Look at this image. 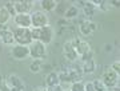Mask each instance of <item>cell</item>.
<instances>
[{
    "label": "cell",
    "mask_w": 120,
    "mask_h": 91,
    "mask_svg": "<svg viewBox=\"0 0 120 91\" xmlns=\"http://www.w3.org/2000/svg\"><path fill=\"white\" fill-rule=\"evenodd\" d=\"M32 31V39L41 42L43 44H49L53 39V30L51 26H45L41 28H31Z\"/></svg>",
    "instance_id": "1"
},
{
    "label": "cell",
    "mask_w": 120,
    "mask_h": 91,
    "mask_svg": "<svg viewBox=\"0 0 120 91\" xmlns=\"http://www.w3.org/2000/svg\"><path fill=\"white\" fill-rule=\"evenodd\" d=\"M13 32V38H15V42L16 44H20V46H30L34 39H32V31L31 28H23V27H17Z\"/></svg>",
    "instance_id": "2"
},
{
    "label": "cell",
    "mask_w": 120,
    "mask_h": 91,
    "mask_svg": "<svg viewBox=\"0 0 120 91\" xmlns=\"http://www.w3.org/2000/svg\"><path fill=\"white\" fill-rule=\"evenodd\" d=\"M28 48H30V56L34 59H44L47 56V46L43 44L41 42L34 40L28 46Z\"/></svg>",
    "instance_id": "3"
},
{
    "label": "cell",
    "mask_w": 120,
    "mask_h": 91,
    "mask_svg": "<svg viewBox=\"0 0 120 91\" xmlns=\"http://www.w3.org/2000/svg\"><path fill=\"white\" fill-rule=\"evenodd\" d=\"M31 23H32V28H41L49 26V19L47 13L43 11H35L34 13H31Z\"/></svg>",
    "instance_id": "4"
},
{
    "label": "cell",
    "mask_w": 120,
    "mask_h": 91,
    "mask_svg": "<svg viewBox=\"0 0 120 91\" xmlns=\"http://www.w3.org/2000/svg\"><path fill=\"white\" fill-rule=\"evenodd\" d=\"M103 84L105 86V88H112V87H116L117 82H119V75L116 74L115 71L112 70H108L103 74V78L100 79Z\"/></svg>",
    "instance_id": "5"
},
{
    "label": "cell",
    "mask_w": 120,
    "mask_h": 91,
    "mask_svg": "<svg viewBox=\"0 0 120 91\" xmlns=\"http://www.w3.org/2000/svg\"><path fill=\"white\" fill-rule=\"evenodd\" d=\"M11 54L12 56L16 59V60H24L30 56V48L28 46H20V44H15L11 50Z\"/></svg>",
    "instance_id": "6"
},
{
    "label": "cell",
    "mask_w": 120,
    "mask_h": 91,
    "mask_svg": "<svg viewBox=\"0 0 120 91\" xmlns=\"http://www.w3.org/2000/svg\"><path fill=\"white\" fill-rule=\"evenodd\" d=\"M13 7H15V12L17 13H27L30 15L31 9L34 7V1L30 0H22V1H13Z\"/></svg>",
    "instance_id": "7"
},
{
    "label": "cell",
    "mask_w": 120,
    "mask_h": 91,
    "mask_svg": "<svg viewBox=\"0 0 120 91\" xmlns=\"http://www.w3.org/2000/svg\"><path fill=\"white\" fill-rule=\"evenodd\" d=\"M13 22L15 24L19 27H23V28H30L32 26L31 23V13L27 15V13H17L13 16Z\"/></svg>",
    "instance_id": "8"
},
{
    "label": "cell",
    "mask_w": 120,
    "mask_h": 91,
    "mask_svg": "<svg viewBox=\"0 0 120 91\" xmlns=\"http://www.w3.org/2000/svg\"><path fill=\"white\" fill-rule=\"evenodd\" d=\"M79 74L73 70H67V71H63L59 74V79L60 82H68V83H73L79 80Z\"/></svg>",
    "instance_id": "9"
},
{
    "label": "cell",
    "mask_w": 120,
    "mask_h": 91,
    "mask_svg": "<svg viewBox=\"0 0 120 91\" xmlns=\"http://www.w3.org/2000/svg\"><path fill=\"white\" fill-rule=\"evenodd\" d=\"M63 55H64L65 59H68L71 62H75L77 59V54H76V50L73 48V46L71 44V42H65L64 46H63Z\"/></svg>",
    "instance_id": "10"
},
{
    "label": "cell",
    "mask_w": 120,
    "mask_h": 91,
    "mask_svg": "<svg viewBox=\"0 0 120 91\" xmlns=\"http://www.w3.org/2000/svg\"><path fill=\"white\" fill-rule=\"evenodd\" d=\"M0 39L4 44H13L15 43V38H13V32L9 30H0Z\"/></svg>",
    "instance_id": "11"
},
{
    "label": "cell",
    "mask_w": 120,
    "mask_h": 91,
    "mask_svg": "<svg viewBox=\"0 0 120 91\" xmlns=\"http://www.w3.org/2000/svg\"><path fill=\"white\" fill-rule=\"evenodd\" d=\"M75 50H76L77 56H83V55H86L87 52L91 51V46H90L88 42H86V40H80L79 44L75 47Z\"/></svg>",
    "instance_id": "12"
},
{
    "label": "cell",
    "mask_w": 120,
    "mask_h": 91,
    "mask_svg": "<svg viewBox=\"0 0 120 91\" xmlns=\"http://www.w3.org/2000/svg\"><path fill=\"white\" fill-rule=\"evenodd\" d=\"M7 83H8L11 87H15V88H19V90L24 91V84H23L22 79L19 78L17 75H9Z\"/></svg>",
    "instance_id": "13"
},
{
    "label": "cell",
    "mask_w": 120,
    "mask_h": 91,
    "mask_svg": "<svg viewBox=\"0 0 120 91\" xmlns=\"http://www.w3.org/2000/svg\"><path fill=\"white\" fill-rule=\"evenodd\" d=\"M45 83H47V87H49V86H57V84H60L59 74L55 72V71L49 72V74L47 75V78H45Z\"/></svg>",
    "instance_id": "14"
},
{
    "label": "cell",
    "mask_w": 120,
    "mask_h": 91,
    "mask_svg": "<svg viewBox=\"0 0 120 91\" xmlns=\"http://www.w3.org/2000/svg\"><path fill=\"white\" fill-rule=\"evenodd\" d=\"M83 5H84V13H86V16H90V17L94 16L95 9L98 8L94 1H84Z\"/></svg>",
    "instance_id": "15"
},
{
    "label": "cell",
    "mask_w": 120,
    "mask_h": 91,
    "mask_svg": "<svg viewBox=\"0 0 120 91\" xmlns=\"http://www.w3.org/2000/svg\"><path fill=\"white\" fill-rule=\"evenodd\" d=\"M41 68H43V60H41V59H35V60H32V63H31V66H30L31 72L38 74V72L41 71Z\"/></svg>",
    "instance_id": "16"
},
{
    "label": "cell",
    "mask_w": 120,
    "mask_h": 91,
    "mask_svg": "<svg viewBox=\"0 0 120 91\" xmlns=\"http://www.w3.org/2000/svg\"><path fill=\"white\" fill-rule=\"evenodd\" d=\"M40 4L43 7V12L44 11H45V12H49V11H53V9L56 8L57 3H56L55 0H43Z\"/></svg>",
    "instance_id": "17"
},
{
    "label": "cell",
    "mask_w": 120,
    "mask_h": 91,
    "mask_svg": "<svg viewBox=\"0 0 120 91\" xmlns=\"http://www.w3.org/2000/svg\"><path fill=\"white\" fill-rule=\"evenodd\" d=\"M79 31H80V34L82 35H90L92 34V31H91V22L90 20H84V22L80 23V26H79Z\"/></svg>",
    "instance_id": "18"
},
{
    "label": "cell",
    "mask_w": 120,
    "mask_h": 91,
    "mask_svg": "<svg viewBox=\"0 0 120 91\" xmlns=\"http://www.w3.org/2000/svg\"><path fill=\"white\" fill-rule=\"evenodd\" d=\"M96 68V66H95V60L94 59H90V60H86L84 62V64H83V72H86V74H92Z\"/></svg>",
    "instance_id": "19"
},
{
    "label": "cell",
    "mask_w": 120,
    "mask_h": 91,
    "mask_svg": "<svg viewBox=\"0 0 120 91\" xmlns=\"http://www.w3.org/2000/svg\"><path fill=\"white\" fill-rule=\"evenodd\" d=\"M9 19H11V15L8 13V11L4 7H0V26H5L9 22Z\"/></svg>",
    "instance_id": "20"
},
{
    "label": "cell",
    "mask_w": 120,
    "mask_h": 91,
    "mask_svg": "<svg viewBox=\"0 0 120 91\" xmlns=\"http://www.w3.org/2000/svg\"><path fill=\"white\" fill-rule=\"evenodd\" d=\"M77 13H79V8H77L76 5H71L64 12V17L65 19H72V17L77 16Z\"/></svg>",
    "instance_id": "21"
},
{
    "label": "cell",
    "mask_w": 120,
    "mask_h": 91,
    "mask_svg": "<svg viewBox=\"0 0 120 91\" xmlns=\"http://www.w3.org/2000/svg\"><path fill=\"white\" fill-rule=\"evenodd\" d=\"M71 91H84V83L80 82V80H77V82H73L71 84Z\"/></svg>",
    "instance_id": "22"
},
{
    "label": "cell",
    "mask_w": 120,
    "mask_h": 91,
    "mask_svg": "<svg viewBox=\"0 0 120 91\" xmlns=\"http://www.w3.org/2000/svg\"><path fill=\"white\" fill-rule=\"evenodd\" d=\"M92 84H94V87H95V91H105L107 90L100 79H95L94 82H92Z\"/></svg>",
    "instance_id": "23"
},
{
    "label": "cell",
    "mask_w": 120,
    "mask_h": 91,
    "mask_svg": "<svg viewBox=\"0 0 120 91\" xmlns=\"http://www.w3.org/2000/svg\"><path fill=\"white\" fill-rule=\"evenodd\" d=\"M4 8L8 11V13L11 15V16H15V15H16V12H15V7H13V3H7V4L4 5Z\"/></svg>",
    "instance_id": "24"
},
{
    "label": "cell",
    "mask_w": 120,
    "mask_h": 91,
    "mask_svg": "<svg viewBox=\"0 0 120 91\" xmlns=\"http://www.w3.org/2000/svg\"><path fill=\"white\" fill-rule=\"evenodd\" d=\"M111 70H112V71H115L117 75H120V62L119 60L113 62V63H112V66H111Z\"/></svg>",
    "instance_id": "25"
},
{
    "label": "cell",
    "mask_w": 120,
    "mask_h": 91,
    "mask_svg": "<svg viewBox=\"0 0 120 91\" xmlns=\"http://www.w3.org/2000/svg\"><path fill=\"white\" fill-rule=\"evenodd\" d=\"M83 60L86 62V60H90V59H94V51H92V50H91L90 52H87L86 55H83Z\"/></svg>",
    "instance_id": "26"
},
{
    "label": "cell",
    "mask_w": 120,
    "mask_h": 91,
    "mask_svg": "<svg viewBox=\"0 0 120 91\" xmlns=\"http://www.w3.org/2000/svg\"><path fill=\"white\" fill-rule=\"evenodd\" d=\"M84 91H95V87L92 84V82H88L84 84Z\"/></svg>",
    "instance_id": "27"
},
{
    "label": "cell",
    "mask_w": 120,
    "mask_h": 91,
    "mask_svg": "<svg viewBox=\"0 0 120 91\" xmlns=\"http://www.w3.org/2000/svg\"><path fill=\"white\" fill-rule=\"evenodd\" d=\"M47 91H63V88H61L60 84H57V86H49V87H47Z\"/></svg>",
    "instance_id": "28"
},
{
    "label": "cell",
    "mask_w": 120,
    "mask_h": 91,
    "mask_svg": "<svg viewBox=\"0 0 120 91\" xmlns=\"http://www.w3.org/2000/svg\"><path fill=\"white\" fill-rule=\"evenodd\" d=\"M34 91H47V88L45 87H36Z\"/></svg>",
    "instance_id": "29"
},
{
    "label": "cell",
    "mask_w": 120,
    "mask_h": 91,
    "mask_svg": "<svg viewBox=\"0 0 120 91\" xmlns=\"http://www.w3.org/2000/svg\"><path fill=\"white\" fill-rule=\"evenodd\" d=\"M112 4H115V7H119L120 1H112Z\"/></svg>",
    "instance_id": "30"
},
{
    "label": "cell",
    "mask_w": 120,
    "mask_h": 91,
    "mask_svg": "<svg viewBox=\"0 0 120 91\" xmlns=\"http://www.w3.org/2000/svg\"><path fill=\"white\" fill-rule=\"evenodd\" d=\"M111 91H120V90H119V87H117V88H116V87H112Z\"/></svg>",
    "instance_id": "31"
},
{
    "label": "cell",
    "mask_w": 120,
    "mask_h": 91,
    "mask_svg": "<svg viewBox=\"0 0 120 91\" xmlns=\"http://www.w3.org/2000/svg\"><path fill=\"white\" fill-rule=\"evenodd\" d=\"M63 91H71V90H63Z\"/></svg>",
    "instance_id": "32"
},
{
    "label": "cell",
    "mask_w": 120,
    "mask_h": 91,
    "mask_svg": "<svg viewBox=\"0 0 120 91\" xmlns=\"http://www.w3.org/2000/svg\"><path fill=\"white\" fill-rule=\"evenodd\" d=\"M0 40H1V39H0Z\"/></svg>",
    "instance_id": "33"
}]
</instances>
